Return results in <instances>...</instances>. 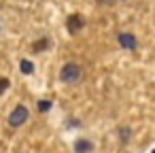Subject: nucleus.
<instances>
[{"label":"nucleus","instance_id":"1","mask_svg":"<svg viewBox=\"0 0 155 153\" xmlns=\"http://www.w3.org/2000/svg\"><path fill=\"white\" fill-rule=\"evenodd\" d=\"M60 79L62 83H77L81 79V66L70 62V64H64L62 70H60Z\"/></svg>","mask_w":155,"mask_h":153},{"label":"nucleus","instance_id":"2","mask_svg":"<svg viewBox=\"0 0 155 153\" xmlns=\"http://www.w3.org/2000/svg\"><path fill=\"white\" fill-rule=\"evenodd\" d=\"M26 119H28V108H26L24 104H17V106L11 111V115H9V125L19 128V125L26 123Z\"/></svg>","mask_w":155,"mask_h":153},{"label":"nucleus","instance_id":"3","mask_svg":"<svg viewBox=\"0 0 155 153\" xmlns=\"http://www.w3.org/2000/svg\"><path fill=\"white\" fill-rule=\"evenodd\" d=\"M83 26H85V19H83V15H79V13H72V15L68 17V22H66V28H68L70 34H77Z\"/></svg>","mask_w":155,"mask_h":153},{"label":"nucleus","instance_id":"4","mask_svg":"<svg viewBox=\"0 0 155 153\" xmlns=\"http://www.w3.org/2000/svg\"><path fill=\"white\" fill-rule=\"evenodd\" d=\"M117 41H119V45H121L123 49H134V47H136V36L130 34V32H121V34L117 36Z\"/></svg>","mask_w":155,"mask_h":153},{"label":"nucleus","instance_id":"5","mask_svg":"<svg viewBox=\"0 0 155 153\" xmlns=\"http://www.w3.org/2000/svg\"><path fill=\"white\" fill-rule=\"evenodd\" d=\"M89 151H91V142L89 140L81 138V140L74 142V153H89Z\"/></svg>","mask_w":155,"mask_h":153},{"label":"nucleus","instance_id":"6","mask_svg":"<svg viewBox=\"0 0 155 153\" xmlns=\"http://www.w3.org/2000/svg\"><path fill=\"white\" fill-rule=\"evenodd\" d=\"M32 70H34L32 62H30V60H21V72H24V75H30Z\"/></svg>","mask_w":155,"mask_h":153},{"label":"nucleus","instance_id":"7","mask_svg":"<svg viewBox=\"0 0 155 153\" xmlns=\"http://www.w3.org/2000/svg\"><path fill=\"white\" fill-rule=\"evenodd\" d=\"M47 45H49V41L47 38H41L38 43H34V51H43V49H47Z\"/></svg>","mask_w":155,"mask_h":153},{"label":"nucleus","instance_id":"8","mask_svg":"<svg viewBox=\"0 0 155 153\" xmlns=\"http://www.w3.org/2000/svg\"><path fill=\"white\" fill-rule=\"evenodd\" d=\"M7 87H9V79H5V77H0V96H2V94L7 91Z\"/></svg>","mask_w":155,"mask_h":153},{"label":"nucleus","instance_id":"9","mask_svg":"<svg viewBox=\"0 0 155 153\" xmlns=\"http://www.w3.org/2000/svg\"><path fill=\"white\" fill-rule=\"evenodd\" d=\"M49 108H51V102H49V100H41V102H38V111L45 113V111H49Z\"/></svg>","mask_w":155,"mask_h":153},{"label":"nucleus","instance_id":"10","mask_svg":"<svg viewBox=\"0 0 155 153\" xmlns=\"http://www.w3.org/2000/svg\"><path fill=\"white\" fill-rule=\"evenodd\" d=\"M98 2H100V5H113L115 0H98Z\"/></svg>","mask_w":155,"mask_h":153},{"label":"nucleus","instance_id":"11","mask_svg":"<svg viewBox=\"0 0 155 153\" xmlns=\"http://www.w3.org/2000/svg\"><path fill=\"white\" fill-rule=\"evenodd\" d=\"M153 153H155V151H153Z\"/></svg>","mask_w":155,"mask_h":153}]
</instances>
